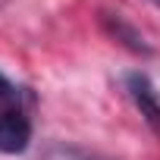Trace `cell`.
Here are the masks:
<instances>
[{
  "mask_svg": "<svg viewBox=\"0 0 160 160\" xmlns=\"http://www.w3.org/2000/svg\"><path fill=\"white\" fill-rule=\"evenodd\" d=\"M0 104H3V107H19V110H25V107L32 104V94H28L25 88H19L16 82H10V78L0 72Z\"/></svg>",
  "mask_w": 160,
  "mask_h": 160,
  "instance_id": "cell-4",
  "label": "cell"
},
{
  "mask_svg": "<svg viewBox=\"0 0 160 160\" xmlns=\"http://www.w3.org/2000/svg\"><path fill=\"white\" fill-rule=\"evenodd\" d=\"M107 28L116 35V41H122L126 47H132V50H138V53H151V47H148V41L141 38V32H135L122 16H107Z\"/></svg>",
  "mask_w": 160,
  "mask_h": 160,
  "instance_id": "cell-3",
  "label": "cell"
},
{
  "mask_svg": "<svg viewBox=\"0 0 160 160\" xmlns=\"http://www.w3.org/2000/svg\"><path fill=\"white\" fill-rule=\"evenodd\" d=\"M32 141L28 110L0 104V154H22Z\"/></svg>",
  "mask_w": 160,
  "mask_h": 160,
  "instance_id": "cell-1",
  "label": "cell"
},
{
  "mask_svg": "<svg viewBox=\"0 0 160 160\" xmlns=\"http://www.w3.org/2000/svg\"><path fill=\"white\" fill-rule=\"evenodd\" d=\"M126 91H129L132 104L138 107V113L144 116V122L160 135V91L154 88V82L144 72H129L126 75Z\"/></svg>",
  "mask_w": 160,
  "mask_h": 160,
  "instance_id": "cell-2",
  "label": "cell"
},
{
  "mask_svg": "<svg viewBox=\"0 0 160 160\" xmlns=\"http://www.w3.org/2000/svg\"><path fill=\"white\" fill-rule=\"evenodd\" d=\"M151 3H154V7H157V10H160V0H151Z\"/></svg>",
  "mask_w": 160,
  "mask_h": 160,
  "instance_id": "cell-5",
  "label": "cell"
}]
</instances>
